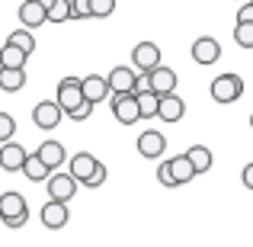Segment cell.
Instances as JSON below:
<instances>
[{
    "instance_id": "obj_19",
    "label": "cell",
    "mask_w": 253,
    "mask_h": 247,
    "mask_svg": "<svg viewBox=\"0 0 253 247\" xmlns=\"http://www.w3.org/2000/svg\"><path fill=\"white\" fill-rule=\"evenodd\" d=\"M26 61H29V51H23L13 42L3 45V51H0V68H26Z\"/></svg>"
},
{
    "instance_id": "obj_8",
    "label": "cell",
    "mask_w": 253,
    "mask_h": 247,
    "mask_svg": "<svg viewBox=\"0 0 253 247\" xmlns=\"http://www.w3.org/2000/svg\"><path fill=\"white\" fill-rule=\"evenodd\" d=\"M131 61H135V68L141 74H148V71H154L161 64V49L154 42H138L135 51H131Z\"/></svg>"
},
{
    "instance_id": "obj_24",
    "label": "cell",
    "mask_w": 253,
    "mask_h": 247,
    "mask_svg": "<svg viewBox=\"0 0 253 247\" xmlns=\"http://www.w3.org/2000/svg\"><path fill=\"white\" fill-rule=\"evenodd\" d=\"M68 19H74L71 0H55V3L48 6V23H68Z\"/></svg>"
},
{
    "instance_id": "obj_6",
    "label": "cell",
    "mask_w": 253,
    "mask_h": 247,
    "mask_svg": "<svg viewBox=\"0 0 253 247\" xmlns=\"http://www.w3.org/2000/svg\"><path fill=\"white\" fill-rule=\"evenodd\" d=\"M45 190H48V199H61V202H71V199H74V193H77V183H81V180L74 177V173H51L48 180H45Z\"/></svg>"
},
{
    "instance_id": "obj_37",
    "label": "cell",
    "mask_w": 253,
    "mask_h": 247,
    "mask_svg": "<svg viewBox=\"0 0 253 247\" xmlns=\"http://www.w3.org/2000/svg\"><path fill=\"white\" fill-rule=\"evenodd\" d=\"M250 129H253V112H250Z\"/></svg>"
},
{
    "instance_id": "obj_3",
    "label": "cell",
    "mask_w": 253,
    "mask_h": 247,
    "mask_svg": "<svg viewBox=\"0 0 253 247\" xmlns=\"http://www.w3.org/2000/svg\"><path fill=\"white\" fill-rule=\"evenodd\" d=\"M241 97H244L241 74H221V77H215V81H211V99H215V103L228 106V103H237Z\"/></svg>"
},
{
    "instance_id": "obj_36",
    "label": "cell",
    "mask_w": 253,
    "mask_h": 247,
    "mask_svg": "<svg viewBox=\"0 0 253 247\" xmlns=\"http://www.w3.org/2000/svg\"><path fill=\"white\" fill-rule=\"evenodd\" d=\"M39 3H45V6H51V3H55V0H39Z\"/></svg>"
},
{
    "instance_id": "obj_5",
    "label": "cell",
    "mask_w": 253,
    "mask_h": 247,
    "mask_svg": "<svg viewBox=\"0 0 253 247\" xmlns=\"http://www.w3.org/2000/svg\"><path fill=\"white\" fill-rule=\"evenodd\" d=\"M58 103L64 106V112H71V109H77V106L84 103V81L81 77H61V81H58Z\"/></svg>"
},
{
    "instance_id": "obj_2",
    "label": "cell",
    "mask_w": 253,
    "mask_h": 247,
    "mask_svg": "<svg viewBox=\"0 0 253 247\" xmlns=\"http://www.w3.org/2000/svg\"><path fill=\"white\" fill-rule=\"evenodd\" d=\"M0 218H3L6 228H23L26 218H29V209H26V199L19 193H3L0 196Z\"/></svg>"
},
{
    "instance_id": "obj_9",
    "label": "cell",
    "mask_w": 253,
    "mask_h": 247,
    "mask_svg": "<svg viewBox=\"0 0 253 247\" xmlns=\"http://www.w3.org/2000/svg\"><path fill=\"white\" fill-rule=\"evenodd\" d=\"M218 58H221V45H218V39L202 36V39L192 42V61H196V64H215Z\"/></svg>"
},
{
    "instance_id": "obj_14",
    "label": "cell",
    "mask_w": 253,
    "mask_h": 247,
    "mask_svg": "<svg viewBox=\"0 0 253 247\" xmlns=\"http://www.w3.org/2000/svg\"><path fill=\"white\" fill-rule=\"evenodd\" d=\"M148 81H151V90L161 93V97L176 90V74H173V68H164V64H157L154 71H148Z\"/></svg>"
},
{
    "instance_id": "obj_11",
    "label": "cell",
    "mask_w": 253,
    "mask_h": 247,
    "mask_svg": "<svg viewBox=\"0 0 253 247\" xmlns=\"http://www.w3.org/2000/svg\"><path fill=\"white\" fill-rule=\"evenodd\" d=\"M42 225L48 231H58L68 225V202H61V199H48L42 209Z\"/></svg>"
},
{
    "instance_id": "obj_1",
    "label": "cell",
    "mask_w": 253,
    "mask_h": 247,
    "mask_svg": "<svg viewBox=\"0 0 253 247\" xmlns=\"http://www.w3.org/2000/svg\"><path fill=\"white\" fill-rule=\"evenodd\" d=\"M109 103H112V116H116L122 125H135L138 119H144L141 116V103H138V93L135 90H116L109 97Z\"/></svg>"
},
{
    "instance_id": "obj_16",
    "label": "cell",
    "mask_w": 253,
    "mask_h": 247,
    "mask_svg": "<svg viewBox=\"0 0 253 247\" xmlns=\"http://www.w3.org/2000/svg\"><path fill=\"white\" fill-rule=\"evenodd\" d=\"M183 116H186V103L176 97V93H164V97H161V112H157V119H164V122H179Z\"/></svg>"
},
{
    "instance_id": "obj_31",
    "label": "cell",
    "mask_w": 253,
    "mask_h": 247,
    "mask_svg": "<svg viewBox=\"0 0 253 247\" xmlns=\"http://www.w3.org/2000/svg\"><path fill=\"white\" fill-rule=\"evenodd\" d=\"M71 6H74V19L93 16V0H71Z\"/></svg>"
},
{
    "instance_id": "obj_27",
    "label": "cell",
    "mask_w": 253,
    "mask_h": 247,
    "mask_svg": "<svg viewBox=\"0 0 253 247\" xmlns=\"http://www.w3.org/2000/svg\"><path fill=\"white\" fill-rule=\"evenodd\" d=\"M234 42L241 45V49H253V23H237Z\"/></svg>"
},
{
    "instance_id": "obj_15",
    "label": "cell",
    "mask_w": 253,
    "mask_h": 247,
    "mask_svg": "<svg viewBox=\"0 0 253 247\" xmlns=\"http://www.w3.org/2000/svg\"><path fill=\"white\" fill-rule=\"evenodd\" d=\"M68 164H71V173H74V177L81 180V183H86V180L93 177V170L99 167V161H96V157L90 154V151H77V154L71 157Z\"/></svg>"
},
{
    "instance_id": "obj_22",
    "label": "cell",
    "mask_w": 253,
    "mask_h": 247,
    "mask_svg": "<svg viewBox=\"0 0 253 247\" xmlns=\"http://www.w3.org/2000/svg\"><path fill=\"white\" fill-rule=\"evenodd\" d=\"M109 81H112V90H135L138 84V74L128 68H112L109 71Z\"/></svg>"
},
{
    "instance_id": "obj_34",
    "label": "cell",
    "mask_w": 253,
    "mask_h": 247,
    "mask_svg": "<svg viewBox=\"0 0 253 247\" xmlns=\"http://www.w3.org/2000/svg\"><path fill=\"white\" fill-rule=\"evenodd\" d=\"M237 23H253V0H247L244 6H237Z\"/></svg>"
},
{
    "instance_id": "obj_4",
    "label": "cell",
    "mask_w": 253,
    "mask_h": 247,
    "mask_svg": "<svg viewBox=\"0 0 253 247\" xmlns=\"http://www.w3.org/2000/svg\"><path fill=\"white\" fill-rule=\"evenodd\" d=\"M64 116H68V112H64V106L58 103V99H42V103H39L36 109H32V122H36L42 132L58 129Z\"/></svg>"
},
{
    "instance_id": "obj_35",
    "label": "cell",
    "mask_w": 253,
    "mask_h": 247,
    "mask_svg": "<svg viewBox=\"0 0 253 247\" xmlns=\"http://www.w3.org/2000/svg\"><path fill=\"white\" fill-rule=\"evenodd\" d=\"M241 180H244V186H247V190H253V164H247V167H244Z\"/></svg>"
},
{
    "instance_id": "obj_18",
    "label": "cell",
    "mask_w": 253,
    "mask_h": 247,
    "mask_svg": "<svg viewBox=\"0 0 253 247\" xmlns=\"http://www.w3.org/2000/svg\"><path fill=\"white\" fill-rule=\"evenodd\" d=\"M23 173H26V180H32V183H45V180L51 177V167L42 161V154H29L26 157V164H23Z\"/></svg>"
},
{
    "instance_id": "obj_33",
    "label": "cell",
    "mask_w": 253,
    "mask_h": 247,
    "mask_svg": "<svg viewBox=\"0 0 253 247\" xmlns=\"http://www.w3.org/2000/svg\"><path fill=\"white\" fill-rule=\"evenodd\" d=\"M116 0H93V16H112Z\"/></svg>"
},
{
    "instance_id": "obj_12",
    "label": "cell",
    "mask_w": 253,
    "mask_h": 247,
    "mask_svg": "<svg viewBox=\"0 0 253 247\" xmlns=\"http://www.w3.org/2000/svg\"><path fill=\"white\" fill-rule=\"evenodd\" d=\"M19 23L29 26V29H39L42 23H48V6L39 3V0H26L19 6Z\"/></svg>"
},
{
    "instance_id": "obj_28",
    "label": "cell",
    "mask_w": 253,
    "mask_h": 247,
    "mask_svg": "<svg viewBox=\"0 0 253 247\" xmlns=\"http://www.w3.org/2000/svg\"><path fill=\"white\" fill-rule=\"evenodd\" d=\"M13 132H16V122H13L10 112H0V142H10Z\"/></svg>"
},
{
    "instance_id": "obj_7",
    "label": "cell",
    "mask_w": 253,
    "mask_h": 247,
    "mask_svg": "<svg viewBox=\"0 0 253 247\" xmlns=\"http://www.w3.org/2000/svg\"><path fill=\"white\" fill-rule=\"evenodd\" d=\"M167 151V135L157 129H144L141 135H138V154L148 157V161H157V157Z\"/></svg>"
},
{
    "instance_id": "obj_30",
    "label": "cell",
    "mask_w": 253,
    "mask_h": 247,
    "mask_svg": "<svg viewBox=\"0 0 253 247\" xmlns=\"http://www.w3.org/2000/svg\"><path fill=\"white\" fill-rule=\"evenodd\" d=\"M93 106H96V103L84 99V103L77 106V109H71V112H68V119H74V122H84V119H90V116H93Z\"/></svg>"
},
{
    "instance_id": "obj_20",
    "label": "cell",
    "mask_w": 253,
    "mask_h": 247,
    "mask_svg": "<svg viewBox=\"0 0 253 247\" xmlns=\"http://www.w3.org/2000/svg\"><path fill=\"white\" fill-rule=\"evenodd\" d=\"M39 154H42V161L48 164L51 170L68 161V154H64V145H61V142H42V145H39Z\"/></svg>"
},
{
    "instance_id": "obj_21",
    "label": "cell",
    "mask_w": 253,
    "mask_h": 247,
    "mask_svg": "<svg viewBox=\"0 0 253 247\" xmlns=\"http://www.w3.org/2000/svg\"><path fill=\"white\" fill-rule=\"evenodd\" d=\"M26 84V68H0V87L6 93H16Z\"/></svg>"
},
{
    "instance_id": "obj_17",
    "label": "cell",
    "mask_w": 253,
    "mask_h": 247,
    "mask_svg": "<svg viewBox=\"0 0 253 247\" xmlns=\"http://www.w3.org/2000/svg\"><path fill=\"white\" fill-rule=\"evenodd\" d=\"M170 170H173V180H176V186H186V183H189V180L199 173L189 154H176V157H170Z\"/></svg>"
},
{
    "instance_id": "obj_10",
    "label": "cell",
    "mask_w": 253,
    "mask_h": 247,
    "mask_svg": "<svg viewBox=\"0 0 253 247\" xmlns=\"http://www.w3.org/2000/svg\"><path fill=\"white\" fill-rule=\"evenodd\" d=\"M112 81L109 77H99V74H90V77H84V97L90 99V103H103V99H109L112 97Z\"/></svg>"
},
{
    "instance_id": "obj_29",
    "label": "cell",
    "mask_w": 253,
    "mask_h": 247,
    "mask_svg": "<svg viewBox=\"0 0 253 247\" xmlns=\"http://www.w3.org/2000/svg\"><path fill=\"white\" fill-rule=\"evenodd\" d=\"M106 177H109V170H106V164L99 161V167L93 170V177L86 180V183H81V186H86V190H96V186H103L106 183Z\"/></svg>"
},
{
    "instance_id": "obj_26",
    "label": "cell",
    "mask_w": 253,
    "mask_h": 247,
    "mask_svg": "<svg viewBox=\"0 0 253 247\" xmlns=\"http://www.w3.org/2000/svg\"><path fill=\"white\" fill-rule=\"evenodd\" d=\"M6 42H13V45H19L23 51H36V39H32V32H29V26H23V29H16V32H10V39Z\"/></svg>"
},
{
    "instance_id": "obj_25",
    "label": "cell",
    "mask_w": 253,
    "mask_h": 247,
    "mask_svg": "<svg viewBox=\"0 0 253 247\" xmlns=\"http://www.w3.org/2000/svg\"><path fill=\"white\" fill-rule=\"evenodd\" d=\"M186 154L192 157V164H196V170H199V173L211 170V151L205 148V145H196V148H189Z\"/></svg>"
},
{
    "instance_id": "obj_13",
    "label": "cell",
    "mask_w": 253,
    "mask_h": 247,
    "mask_svg": "<svg viewBox=\"0 0 253 247\" xmlns=\"http://www.w3.org/2000/svg\"><path fill=\"white\" fill-rule=\"evenodd\" d=\"M26 148L23 145H16V142H3L0 145V167L3 170H23V164H26Z\"/></svg>"
},
{
    "instance_id": "obj_32",
    "label": "cell",
    "mask_w": 253,
    "mask_h": 247,
    "mask_svg": "<svg viewBox=\"0 0 253 247\" xmlns=\"http://www.w3.org/2000/svg\"><path fill=\"white\" fill-rule=\"evenodd\" d=\"M157 180H161V186H176V180H173V170H170V161H164L161 167H157Z\"/></svg>"
},
{
    "instance_id": "obj_23",
    "label": "cell",
    "mask_w": 253,
    "mask_h": 247,
    "mask_svg": "<svg viewBox=\"0 0 253 247\" xmlns=\"http://www.w3.org/2000/svg\"><path fill=\"white\" fill-rule=\"evenodd\" d=\"M138 103H141V116L144 119H154L157 112H161V93L141 90V93H138Z\"/></svg>"
}]
</instances>
